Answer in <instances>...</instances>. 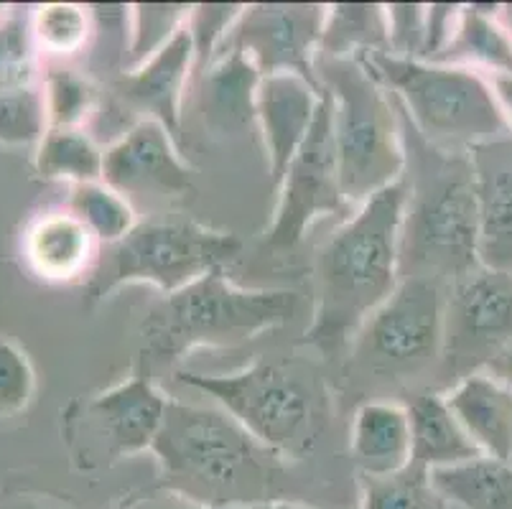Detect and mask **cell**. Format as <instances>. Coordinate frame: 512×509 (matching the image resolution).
<instances>
[{
    "label": "cell",
    "mask_w": 512,
    "mask_h": 509,
    "mask_svg": "<svg viewBox=\"0 0 512 509\" xmlns=\"http://www.w3.org/2000/svg\"><path fill=\"white\" fill-rule=\"evenodd\" d=\"M406 176L367 199L319 247L314 260V321L306 342L334 357L355 342L377 306L400 283V227Z\"/></svg>",
    "instance_id": "6da1fadb"
},
{
    "label": "cell",
    "mask_w": 512,
    "mask_h": 509,
    "mask_svg": "<svg viewBox=\"0 0 512 509\" xmlns=\"http://www.w3.org/2000/svg\"><path fill=\"white\" fill-rule=\"evenodd\" d=\"M161 489L202 509L276 502L286 461L260 446L222 408L169 400L151 446Z\"/></svg>",
    "instance_id": "7a4b0ae2"
},
{
    "label": "cell",
    "mask_w": 512,
    "mask_h": 509,
    "mask_svg": "<svg viewBox=\"0 0 512 509\" xmlns=\"http://www.w3.org/2000/svg\"><path fill=\"white\" fill-rule=\"evenodd\" d=\"M406 138V212L400 227V278L459 280L479 268V209L469 153Z\"/></svg>",
    "instance_id": "3957f363"
},
{
    "label": "cell",
    "mask_w": 512,
    "mask_h": 509,
    "mask_svg": "<svg viewBox=\"0 0 512 509\" xmlns=\"http://www.w3.org/2000/svg\"><path fill=\"white\" fill-rule=\"evenodd\" d=\"M299 311V296L276 288H240L225 270L169 293L143 319V359L174 364L197 347H235L263 331L288 324Z\"/></svg>",
    "instance_id": "277c9868"
},
{
    "label": "cell",
    "mask_w": 512,
    "mask_h": 509,
    "mask_svg": "<svg viewBox=\"0 0 512 509\" xmlns=\"http://www.w3.org/2000/svg\"><path fill=\"white\" fill-rule=\"evenodd\" d=\"M332 102V135L342 194L362 207L406 176V138L395 100L362 59H316Z\"/></svg>",
    "instance_id": "5b68a950"
},
{
    "label": "cell",
    "mask_w": 512,
    "mask_h": 509,
    "mask_svg": "<svg viewBox=\"0 0 512 509\" xmlns=\"http://www.w3.org/2000/svg\"><path fill=\"white\" fill-rule=\"evenodd\" d=\"M360 59L400 102L403 118L411 120V128L428 146L469 153L474 146L510 135L490 82L479 72L385 51Z\"/></svg>",
    "instance_id": "8992f818"
},
{
    "label": "cell",
    "mask_w": 512,
    "mask_h": 509,
    "mask_svg": "<svg viewBox=\"0 0 512 509\" xmlns=\"http://www.w3.org/2000/svg\"><path fill=\"white\" fill-rule=\"evenodd\" d=\"M179 380L209 395L237 426L283 461L311 454L327 423L324 392L316 380L283 362L260 359L232 375L181 372Z\"/></svg>",
    "instance_id": "52a82bcc"
},
{
    "label": "cell",
    "mask_w": 512,
    "mask_h": 509,
    "mask_svg": "<svg viewBox=\"0 0 512 509\" xmlns=\"http://www.w3.org/2000/svg\"><path fill=\"white\" fill-rule=\"evenodd\" d=\"M240 252L242 240L232 232L186 217L146 219L125 240L107 247L105 258L92 268L87 293L90 301H105L130 283H151L169 296L202 275L225 270Z\"/></svg>",
    "instance_id": "ba28073f"
},
{
    "label": "cell",
    "mask_w": 512,
    "mask_h": 509,
    "mask_svg": "<svg viewBox=\"0 0 512 509\" xmlns=\"http://www.w3.org/2000/svg\"><path fill=\"white\" fill-rule=\"evenodd\" d=\"M444 283L431 278H400L393 296L377 306L357 331L352 354L367 372L406 380L426 372L444 357Z\"/></svg>",
    "instance_id": "9c48e42d"
},
{
    "label": "cell",
    "mask_w": 512,
    "mask_h": 509,
    "mask_svg": "<svg viewBox=\"0 0 512 509\" xmlns=\"http://www.w3.org/2000/svg\"><path fill=\"white\" fill-rule=\"evenodd\" d=\"M169 400L146 375H130L85 403H74L67 413V438L79 464L107 469L151 451Z\"/></svg>",
    "instance_id": "30bf717a"
},
{
    "label": "cell",
    "mask_w": 512,
    "mask_h": 509,
    "mask_svg": "<svg viewBox=\"0 0 512 509\" xmlns=\"http://www.w3.org/2000/svg\"><path fill=\"white\" fill-rule=\"evenodd\" d=\"M352 204L344 199L337 174V153L332 135V102L324 92L319 112L304 146L288 163L278 184V204L268 230L271 250H291L304 240L319 219L347 214Z\"/></svg>",
    "instance_id": "8fae6325"
},
{
    "label": "cell",
    "mask_w": 512,
    "mask_h": 509,
    "mask_svg": "<svg viewBox=\"0 0 512 509\" xmlns=\"http://www.w3.org/2000/svg\"><path fill=\"white\" fill-rule=\"evenodd\" d=\"M324 18L327 6L319 3H253L242 8L217 54L240 51L263 77L299 74L319 84L316 59Z\"/></svg>",
    "instance_id": "7c38bea8"
},
{
    "label": "cell",
    "mask_w": 512,
    "mask_h": 509,
    "mask_svg": "<svg viewBox=\"0 0 512 509\" xmlns=\"http://www.w3.org/2000/svg\"><path fill=\"white\" fill-rule=\"evenodd\" d=\"M512 344V273L477 270L451 283L446 298L444 354L456 367H484Z\"/></svg>",
    "instance_id": "4fadbf2b"
},
{
    "label": "cell",
    "mask_w": 512,
    "mask_h": 509,
    "mask_svg": "<svg viewBox=\"0 0 512 509\" xmlns=\"http://www.w3.org/2000/svg\"><path fill=\"white\" fill-rule=\"evenodd\" d=\"M102 181L123 196L181 199L194 189V171L164 125L138 120L105 148Z\"/></svg>",
    "instance_id": "5bb4252c"
},
{
    "label": "cell",
    "mask_w": 512,
    "mask_h": 509,
    "mask_svg": "<svg viewBox=\"0 0 512 509\" xmlns=\"http://www.w3.org/2000/svg\"><path fill=\"white\" fill-rule=\"evenodd\" d=\"M194 46L186 26L176 39L151 56L146 64L110 79V100L115 110L138 120H156L181 140V115L192 90Z\"/></svg>",
    "instance_id": "9a60e30c"
},
{
    "label": "cell",
    "mask_w": 512,
    "mask_h": 509,
    "mask_svg": "<svg viewBox=\"0 0 512 509\" xmlns=\"http://www.w3.org/2000/svg\"><path fill=\"white\" fill-rule=\"evenodd\" d=\"M324 90L299 74H268L255 92V123L263 135L273 186L281 184L288 163L304 146L319 112Z\"/></svg>",
    "instance_id": "2e32d148"
},
{
    "label": "cell",
    "mask_w": 512,
    "mask_h": 509,
    "mask_svg": "<svg viewBox=\"0 0 512 509\" xmlns=\"http://www.w3.org/2000/svg\"><path fill=\"white\" fill-rule=\"evenodd\" d=\"M469 158L479 209V265L512 273V135L474 146Z\"/></svg>",
    "instance_id": "e0dca14e"
},
{
    "label": "cell",
    "mask_w": 512,
    "mask_h": 509,
    "mask_svg": "<svg viewBox=\"0 0 512 509\" xmlns=\"http://www.w3.org/2000/svg\"><path fill=\"white\" fill-rule=\"evenodd\" d=\"M444 400L479 454L512 461V387L507 382L487 370H472Z\"/></svg>",
    "instance_id": "ac0fdd59"
},
{
    "label": "cell",
    "mask_w": 512,
    "mask_h": 509,
    "mask_svg": "<svg viewBox=\"0 0 512 509\" xmlns=\"http://www.w3.org/2000/svg\"><path fill=\"white\" fill-rule=\"evenodd\" d=\"M263 74L240 51H225L192 82L194 102L202 112L204 125L214 133L227 135L255 123V92Z\"/></svg>",
    "instance_id": "d6986e66"
},
{
    "label": "cell",
    "mask_w": 512,
    "mask_h": 509,
    "mask_svg": "<svg viewBox=\"0 0 512 509\" xmlns=\"http://www.w3.org/2000/svg\"><path fill=\"white\" fill-rule=\"evenodd\" d=\"M352 459L362 476L398 474L411 464V418L403 405L370 400L357 408L349 428Z\"/></svg>",
    "instance_id": "ffe728a7"
},
{
    "label": "cell",
    "mask_w": 512,
    "mask_h": 509,
    "mask_svg": "<svg viewBox=\"0 0 512 509\" xmlns=\"http://www.w3.org/2000/svg\"><path fill=\"white\" fill-rule=\"evenodd\" d=\"M97 240L69 212H49L26 232V260L36 275L54 283H69L95 268Z\"/></svg>",
    "instance_id": "44dd1931"
},
{
    "label": "cell",
    "mask_w": 512,
    "mask_h": 509,
    "mask_svg": "<svg viewBox=\"0 0 512 509\" xmlns=\"http://www.w3.org/2000/svg\"><path fill=\"white\" fill-rule=\"evenodd\" d=\"M497 13L500 6H462L454 36L434 62L472 69L482 77L512 74V36Z\"/></svg>",
    "instance_id": "7402d4cb"
},
{
    "label": "cell",
    "mask_w": 512,
    "mask_h": 509,
    "mask_svg": "<svg viewBox=\"0 0 512 509\" xmlns=\"http://www.w3.org/2000/svg\"><path fill=\"white\" fill-rule=\"evenodd\" d=\"M406 410L411 418L413 466L431 474L434 469L482 456L449 410L444 395H418Z\"/></svg>",
    "instance_id": "603a6c76"
},
{
    "label": "cell",
    "mask_w": 512,
    "mask_h": 509,
    "mask_svg": "<svg viewBox=\"0 0 512 509\" xmlns=\"http://www.w3.org/2000/svg\"><path fill=\"white\" fill-rule=\"evenodd\" d=\"M428 476L434 492L459 509H512V461L474 456Z\"/></svg>",
    "instance_id": "cb8c5ba5"
},
{
    "label": "cell",
    "mask_w": 512,
    "mask_h": 509,
    "mask_svg": "<svg viewBox=\"0 0 512 509\" xmlns=\"http://www.w3.org/2000/svg\"><path fill=\"white\" fill-rule=\"evenodd\" d=\"M388 51V13L380 3L327 6L321 31V59H360Z\"/></svg>",
    "instance_id": "d4e9b609"
},
{
    "label": "cell",
    "mask_w": 512,
    "mask_h": 509,
    "mask_svg": "<svg viewBox=\"0 0 512 509\" xmlns=\"http://www.w3.org/2000/svg\"><path fill=\"white\" fill-rule=\"evenodd\" d=\"M105 148L82 128H49L36 146L34 168L46 181L90 184L102 181Z\"/></svg>",
    "instance_id": "484cf974"
},
{
    "label": "cell",
    "mask_w": 512,
    "mask_h": 509,
    "mask_svg": "<svg viewBox=\"0 0 512 509\" xmlns=\"http://www.w3.org/2000/svg\"><path fill=\"white\" fill-rule=\"evenodd\" d=\"M67 212L85 224L97 245L105 247L118 245L138 224L136 209L128 202V196L107 186L105 181L74 184L69 189Z\"/></svg>",
    "instance_id": "4316f807"
},
{
    "label": "cell",
    "mask_w": 512,
    "mask_h": 509,
    "mask_svg": "<svg viewBox=\"0 0 512 509\" xmlns=\"http://www.w3.org/2000/svg\"><path fill=\"white\" fill-rule=\"evenodd\" d=\"M29 28L36 49L54 59H67L85 51L95 36L92 11L77 3H46L34 8Z\"/></svg>",
    "instance_id": "83f0119b"
},
{
    "label": "cell",
    "mask_w": 512,
    "mask_h": 509,
    "mask_svg": "<svg viewBox=\"0 0 512 509\" xmlns=\"http://www.w3.org/2000/svg\"><path fill=\"white\" fill-rule=\"evenodd\" d=\"M44 102L49 128H82L97 110V87L85 72L51 64L44 77Z\"/></svg>",
    "instance_id": "f1b7e54d"
},
{
    "label": "cell",
    "mask_w": 512,
    "mask_h": 509,
    "mask_svg": "<svg viewBox=\"0 0 512 509\" xmlns=\"http://www.w3.org/2000/svg\"><path fill=\"white\" fill-rule=\"evenodd\" d=\"M189 13H192V6H181V3H138V6H130V44L123 72L141 67L166 44H171L176 34L186 26Z\"/></svg>",
    "instance_id": "f546056e"
},
{
    "label": "cell",
    "mask_w": 512,
    "mask_h": 509,
    "mask_svg": "<svg viewBox=\"0 0 512 509\" xmlns=\"http://www.w3.org/2000/svg\"><path fill=\"white\" fill-rule=\"evenodd\" d=\"M436 497L428 471L408 464L398 474L362 476L360 509H434Z\"/></svg>",
    "instance_id": "4dcf8cb0"
},
{
    "label": "cell",
    "mask_w": 512,
    "mask_h": 509,
    "mask_svg": "<svg viewBox=\"0 0 512 509\" xmlns=\"http://www.w3.org/2000/svg\"><path fill=\"white\" fill-rule=\"evenodd\" d=\"M49 130L44 92L31 84L0 92V143L3 146H39Z\"/></svg>",
    "instance_id": "1f68e13d"
},
{
    "label": "cell",
    "mask_w": 512,
    "mask_h": 509,
    "mask_svg": "<svg viewBox=\"0 0 512 509\" xmlns=\"http://www.w3.org/2000/svg\"><path fill=\"white\" fill-rule=\"evenodd\" d=\"M36 74V46L26 18L11 13L0 23V92L31 87Z\"/></svg>",
    "instance_id": "d6a6232c"
},
{
    "label": "cell",
    "mask_w": 512,
    "mask_h": 509,
    "mask_svg": "<svg viewBox=\"0 0 512 509\" xmlns=\"http://www.w3.org/2000/svg\"><path fill=\"white\" fill-rule=\"evenodd\" d=\"M242 8L237 3H207V6H192V13L186 18V31L194 46V79L209 67L225 36L230 34L232 23L240 18Z\"/></svg>",
    "instance_id": "836d02e7"
},
{
    "label": "cell",
    "mask_w": 512,
    "mask_h": 509,
    "mask_svg": "<svg viewBox=\"0 0 512 509\" xmlns=\"http://www.w3.org/2000/svg\"><path fill=\"white\" fill-rule=\"evenodd\" d=\"M36 390V375L29 357L0 336V418H13L29 408Z\"/></svg>",
    "instance_id": "e575fe53"
},
{
    "label": "cell",
    "mask_w": 512,
    "mask_h": 509,
    "mask_svg": "<svg viewBox=\"0 0 512 509\" xmlns=\"http://www.w3.org/2000/svg\"><path fill=\"white\" fill-rule=\"evenodd\" d=\"M388 13V51L403 59H423L426 51V6L421 3H393Z\"/></svg>",
    "instance_id": "d590c367"
},
{
    "label": "cell",
    "mask_w": 512,
    "mask_h": 509,
    "mask_svg": "<svg viewBox=\"0 0 512 509\" xmlns=\"http://www.w3.org/2000/svg\"><path fill=\"white\" fill-rule=\"evenodd\" d=\"M459 11H462V6H449V3L426 6V51H423L426 62H434L436 56L444 51V46L449 44L456 21H459Z\"/></svg>",
    "instance_id": "8d00e7d4"
},
{
    "label": "cell",
    "mask_w": 512,
    "mask_h": 509,
    "mask_svg": "<svg viewBox=\"0 0 512 509\" xmlns=\"http://www.w3.org/2000/svg\"><path fill=\"white\" fill-rule=\"evenodd\" d=\"M110 509H202V507H197V504L186 502V499H181V497H176V494L161 489V492L143 494V497H138V499L120 502Z\"/></svg>",
    "instance_id": "74e56055"
},
{
    "label": "cell",
    "mask_w": 512,
    "mask_h": 509,
    "mask_svg": "<svg viewBox=\"0 0 512 509\" xmlns=\"http://www.w3.org/2000/svg\"><path fill=\"white\" fill-rule=\"evenodd\" d=\"M487 82H490L497 110L507 125V133L512 135V74H492V77H487Z\"/></svg>",
    "instance_id": "f35d334b"
},
{
    "label": "cell",
    "mask_w": 512,
    "mask_h": 509,
    "mask_svg": "<svg viewBox=\"0 0 512 509\" xmlns=\"http://www.w3.org/2000/svg\"><path fill=\"white\" fill-rule=\"evenodd\" d=\"M487 372H492V375L500 377L502 382H507L512 387V344L487 364Z\"/></svg>",
    "instance_id": "ab89813d"
},
{
    "label": "cell",
    "mask_w": 512,
    "mask_h": 509,
    "mask_svg": "<svg viewBox=\"0 0 512 509\" xmlns=\"http://www.w3.org/2000/svg\"><path fill=\"white\" fill-rule=\"evenodd\" d=\"M230 509H306V507H299V504H291V502H281V499H276V502H260V504H245V507H230Z\"/></svg>",
    "instance_id": "60d3db41"
},
{
    "label": "cell",
    "mask_w": 512,
    "mask_h": 509,
    "mask_svg": "<svg viewBox=\"0 0 512 509\" xmlns=\"http://www.w3.org/2000/svg\"><path fill=\"white\" fill-rule=\"evenodd\" d=\"M497 16H500L502 26L507 28V34L512 36V6H500V13H497Z\"/></svg>",
    "instance_id": "b9f144b4"
},
{
    "label": "cell",
    "mask_w": 512,
    "mask_h": 509,
    "mask_svg": "<svg viewBox=\"0 0 512 509\" xmlns=\"http://www.w3.org/2000/svg\"><path fill=\"white\" fill-rule=\"evenodd\" d=\"M11 13H13V11H8V6H0V23L6 21V18L11 16Z\"/></svg>",
    "instance_id": "7bdbcfd3"
},
{
    "label": "cell",
    "mask_w": 512,
    "mask_h": 509,
    "mask_svg": "<svg viewBox=\"0 0 512 509\" xmlns=\"http://www.w3.org/2000/svg\"><path fill=\"white\" fill-rule=\"evenodd\" d=\"M23 509H59V507H46V504H26Z\"/></svg>",
    "instance_id": "ee69618b"
}]
</instances>
